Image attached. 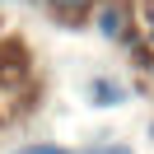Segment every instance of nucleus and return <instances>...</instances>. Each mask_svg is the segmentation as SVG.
I'll use <instances>...</instances> for the list:
<instances>
[{
	"instance_id": "nucleus-1",
	"label": "nucleus",
	"mask_w": 154,
	"mask_h": 154,
	"mask_svg": "<svg viewBox=\"0 0 154 154\" xmlns=\"http://www.w3.org/2000/svg\"><path fill=\"white\" fill-rule=\"evenodd\" d=\"M89 94L98 98V107H112V103H122V89H117V84H107V79H94V84H89Z\"/></svg>"
},
{
	"instance_id": "nucleus-2",
	"label": "nucleus",
	"mask_w": 154,
	"mask_h": 154,
	"mask_svg": "<svg viewBox=\"0 0 154 154\" xmlns=\"http://www.w3.org/2000/svg\"><path fill=\"white\" fill-rule=\"evenodd\" d=\"M98 23H103L107 38H117V33H122V10H103V19H98Z\"/></svg>"
},
{
	"instance_id": "nucleus-3",
	"label": "nucleus",
	"mask_w": 154,
	"mask_h": 154,
	"mask_svg": "<svg viewBox=\"0 0 154 154\" xmlns=\"http://www.w3.org/2000/svg\"><path fill=\"white\" fill-rule=\"evenodd\" d=\"M19 154H70V149H56V145H33V149H19Z\"/></svg>"
},
{
	"instance_id": "nucleus-4",
	"label": "nucleus",
	"mask_w": 154,
	"mask_h": 154,
	"mask_svg": "<svg viewBox=\"0 0 154 154\" xmlns=\"http://www.w3.org/2000/svg\"><path fill=\"white\" fill-rule=\"evenodd\" d=\"M51 5H61V10H79V5H89V0H51Z\"/></svg>"
},
{
	"instance_id": "nucleus-5",
	"label": "nucleus",
	"mask_w": 154,
	"mask_h": 154,
	"mask_svg": "<svg viewBox=\"0 0 154 154\" xmlns=\"http://www.w3.org/2000/svg\"><path fill=\"white\" fill-rule=\"evenodd\" d=\"M89 154H131V149H89Z\"/></svg>"
},
{
	"instance_id": "nucleus-6",
	"label": "nucleus",
	"mask_w": 154,
	"mask_h": 154,
	"mask_svg": "<svg viewBox=\"0 0 154 154\" xmlns=\"http://www.w3.org/2000/svg\"><path fill=\"white\" fill-rule=\"evenodd\" d=\"M149 28H154V14H149Z\"/></svg>"
}]
</instances>
